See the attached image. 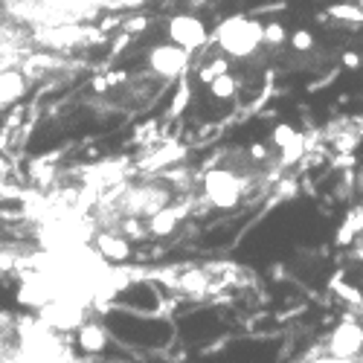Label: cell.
Listing matches in <instances>:
<instances>
[{"label": "cell", "mask_w": 363, "mask_h": 363, "mask_svg": "<svg viewBox=\"0 0 363 363\" xmlns=\"http://www.w3.org/2000/svg\"><path fill=\"white\" fill-rule=\"evenodd\" d=\"M184 216V209H172V206H160L157 213H151V221H148V233L151 235H172L174 227H177V218Z\"/></svg>", "instance_id": "obj_9"}, {"label": "cell", "mask_w": 363, "mask_h": 363, "mask_svg": "<svg viewBox=\"0 0 363 363\" xmlns=\"http://www.w3.org/2000/svg\"><path fill=\"white\" fill-rule=\"evenodd\" d=\"M360 189H363V169H360Z\"/></svg>", "instance_id": "obj_28"}, {"label": "cell", "mask_w": 363, "mask_h": 363, "mask_svg": "<svg viewBox=\"0 0 363 363\" xmlns=\"http://www.w3.org/2000/svg\"><path fill=\"white\" fill-rule=\"evenodd\" d=\"M250 157H253V160H264V157H267V148H264V145H259V143H256V145H250Z\"/></svg>", "instance_id": "obj_24"}, {"label": "cell", "mask_w": 363, "mask_h": 363, "mask_svg": "<svg viewBox=\"0 0 363 363\" xmlns=\"http://www.w3.org/2000/svg\"><path fill=\"white\" fill-rule=\"evenodd\" d=\"M23 90H26V82H23L21 73H15V70L0 73V108L15 102V99H21Z\"/></svg>", "instance_id": "obj_10"}, {"label": "cell", "mask_w": 363, "mask_h": 363, "mask_svg": "<svg viewBox=\"0 0 363 363\" xmlns=\"http://www.w3.org/2000/svg\"><path fill=\"white\" fill-rule=\"evenodd\" d=\"M291 44H294V50L306 52V50H311V47H314V35L308 33V29H296V33L291 35Z\"/></svg>", "instance_id": "obj_17"}, {"label": "cell", "mask_w": 363, "mask_h": 363, "mask_svg": "<svg viewBox=\"0 0 363 363\" xmlns=\"http://www.w3.org/2000/svg\"><path fill=\"white\" fill-rule=\"evenodd\" d=\"M285 38H288V33H285V26H282V23H277V21L264 23V44H270V47H282Z\"/></svg>", "instance_id": "obj_14"}, {"label": "cell", "mask_w": 363, "mask_h": 363, "mask_svg": "<svg viewBox=\"0 0 363 363\" xmlns=\"http://www.w3.org/2000/svg\"><path fill=\"white\" fill-rule=\"evenodd\" d=\"M328 15L331 18H346V21H363V12L357 9V6H346V4H337V6H331L328 9Z\"/></svg>", "instance_id": "obj_16"}, {"label": "cell", "mask_w": 363, "mask_h": 363, "mask_svg": "<svg viewBox=\"0 0 363 363\" xmlns=\"http://www.w3.org/2000/svg\"><path fill=\"white\" fill-rule=\"evenodd\" d=\"M128 76L123 73V70H113V73H108V84H123Z\"/></svg>", "instance_id": "obj_26"}, {"label": "cell", "mask_w": 363, "mask_h": 363, "mask_svg": "<svg viewBox=\"0 0 363 363\" xmlns=\"http://www.w3.org/2000/svg\"><path fill=\"white\" fill-rule=\"evenodd\" d=\"M169 38H172V44L195 52L198 47H203L209 41V33H206V26H203L201 18L184 12V15H174L169 21Z\"/></svg>", "instance_id": "obj_5"}, {"label": "cell", "mask_w": 363, "mask_h": 363, "mask_svg": "<svg viewBox=\"0 0 363 363\" xmlns=\"http://www.w3.org/2000/svg\"><path fill=\"white\" fill-rule=\"evenodd\" d=\"M145 0H108L111 9H140Z\"/></svg>", "instance_id": "obj_22"}, {"label": "cell", "mask_w": 363, "mask_h": 363, "mask_svg": "<svg viewBox=\"0 0 363 363\" xmlns=\"http://www.w3.org/2000/svg\"><path fill=\"white\" fill-rule=\"evenodd\" d=\"M108 346V331L102 323H82L79 325V349L87 354H99Z\"/></svg>", "instance_id": "obj_8"}, {"label": "cell", "mask_w": 363, "mask_h": 363, "mask_svg": "<svg viewBox=\"0 0 363 363\" xmlns=\"http://www.w3.org/2000/svg\"><path fill=\"white\" fill-rule=\"evenodd\" d=\"M227 70H230V65L224 62V58H216V62H209V65H203V67H201L198 79H201L203 84H209L216 76H221V73H227Z\"/></svg>", "instance_id": "obj_15"}, {"label": "cell", "mask_w": 363, "mask_h": 363, "mask_svg": "<svg viewBox=\"0 0 363 363\" xmlns=\"http://www.w3.org/2000/svg\"><path fill=\"white\" fill-rule=\"evenodd\" d=\"M189 58H192V50H184L177 44H160V47L148 50V67L157 76L180 79L189 67Z\"/></svg>", "instance_id": "obj_4"}, {"label": "cell", "mask_w": 363, "mask_h": 363, "mask_svg": "<svg viewBox=\"0 0 363 363\" xmlns=\"http://www.w3.org/2000/svg\"><path fill=\"white\" fill-rule=\"evenodd\" d=\"M96 253L108 264H123L131 259V245H128V238L119 235V233H99L96 235Z\"/></svg>", "instance_id": "obj_7"}, {"label": "cell", "mask_w": 363, "mask_h": 363, "mask_svg": "<svg viewBox=\"0 0 363 363\" xmlns=\"http://www.w3.org/2000/svg\"><path fill=\"white\" fill-rule=\"evenodd\" d=\"M108 87H111V84H108V76H96V79H94V90H96V94H105Z\"/></svg>", "instance_id": "obj_25"}, {"label": "cell", "mask_w": 363, "mask_h": 363, "mask_svg": "<svg viewBox=\"0 0 363 363\" xmlns=\"http://www.w3.org/2000/svg\"><path fill=\"white\" fill-rule=\"evenodd\" d=\"M343 67L357 70V67H360V55H357V52H343Z\"/></svg>", "instance_id": "obj_23"}, {"label": "cell", "mask_w": 363, "mask_h": 363, "mask_svg": "<svg viewBox=\"0 0 363 363\" xmlns=\"http://www.w3.org/2000/svg\"><path fill=\"white\" fill-rule=\"evenodd\" d=\"M241 192H245V180H241L235 172L230 169H213L203 177V195L206 201L218 206V209H233L241 201Z\"/></svg>", "instance_id": "obj_2"}, {"label": "cell", "mask_w": 363, "mask_h": 363, "mask_svg": "<svg viewBox=\"0 0 363 363\" xmlns=\"http://www.w3.org/2000/svg\"><path fill=\"white\" fill-rule=\"evenodd\" d=\"M38 317L44 323H50L55 331H79V325L87 317V306L76 302L73 296L58 294V296H52L50 302H44V306L38 308Z\"/></svg>", "instance_id": "obj_3"}, {"label": "cell", "mask_w": 363, "mask_h": 363, "mask_svg": "<svg viewBox=\"0 0 363 363\" xmlns=\"http://www.w3.org/2000/svg\"><path fill=\"white\" fill-rule=\"evenodd\" d=\"M82 35H84L82 26H52V29H47V33H38V38L47 41V44H52V47H70Z\"/></svg>", "instance_id": "obj_11"}, {"label": "cell", "mask_w": 363, "mask_h": 363, "mask_svg": "<svg viewBox=\"0 0 363 363\" xmlns=\"http://www.w3.org/2000/svg\"><path fill=\"white\" fill-rule=\"evenodd\" d=\"M203 285H206V277L201 274V270H189V274L184 277V288L186 291H203Z\"/></svg>", "instance_id": "obj_20"}, {"label": "cell", "mask_w": 363, "mask_h": 363, "mask_svg": "<svg viewBox=\"0 0 363 363\" xmlns=\"http://www.w3.org/2000/svg\"><path fill=\"white\" fill-rule=\"evenodd\" d=\"M123 29H125V33L128 35H137V33H145V29H148V18H131V21H125L123 23Z\"/></svg>", "instance_id": "obj_21"}, {"label": "cell", "mask_w": 363, "mask_h": 363, "mask_svg": "<svg viewBox=\"0 0 363 363\" xmlns=\"http://www.w3.org/2000/svg\"><path fill=\"white\" fill-rule=\"evenodd\" d=\"M218 47L233 58H247L264 44V23L250 15H233L216 26Z\"/></svg>", "instance_id": "obj_1"}, {"label": "cell", "mask_w": 363, "mask_h": 363, "mask_svg": "<svg viewBox=\"0 0 363 363\" xmlns=\"http://www.w3.org/2000/svg\"><path fill=\"white\" fill-rule=\"evenodd\" d=\"M189 99H192V87H189L186 79H180V82H177V94H174L172 108H169V116H180V113H184L186 105H189Z\"/></svg>", "instance_id": "obj_13"}, {"label": "cell", "mask_w": 363, "mask_h": 363, "mask_svg": "<svg viewBox=\"0 0 363 363\" xmlns=\"http://www.w3.org/2000/svg\"><path fill=\"white\" fill-rule=\"evenodd\" d=\"M209 94H213L216 99H233L238 94V82L227 70V73H221V76H216L213 82H209Z\"/></svg>", "instance_id": "obj_12"}, {"label": "cell", "mask_w": 363, "mask_h": 363, "mask_svg": "<svg viewBox=\"0 0 363 363\" xmlns=\"http://www.w3.org/2000/svg\"><path fill=\"white\" fill-rule=\"evenodd\" d=\"M296 140V131L288 125V123H282V125H277V131H274V143L279 145V148H285L288 143H294Z\"/></svg>", "instance_id": "obj_19"}, {"label": "cell", "mask_w": 363, "mask_h": 363, "mask_svg": "<svg viewBox=\"0 0 363 363\" xmlns=\"http://www.w3.org/2000/svg\"><path fill=\"white\" fill-rule=\"evenodd\" d=\"M192 6H195V9H201V6H206V0H192Z\"/></svg>", "instance_id": "obj_27"}, {"label": "cell", "mask_w": 363, "mask_h": 363, "mask_svg": "<svg viewBox=\"0 0 363 363\" xmlns=\"http://www.w3.org/2000/svg\"><path fill=\"white\" fill-rule=\"evenodd\" d=\"M123 233L128 235V238H134V241H143V238H148L145 233H148V227H143L140 221H137V216H131L125 224H123Z\"/></svg>", "instance_id": "obj_18"}, {"label": "cell", "mask_w": 363, "mask_h": 363, "mask_svg": "<svg viewBox=\"0 0 363 363\" xmlns=\"http://www.w3.org/2000/svg\"><path fill=\"white\" fill-rule=\"evenodd\" d=\"M328 352L335 360H352L363 352V325H357L354 320H343L340 325H335L328 337Z\"/></svg>", "instance_id": "obj_6"}]
</instances>
